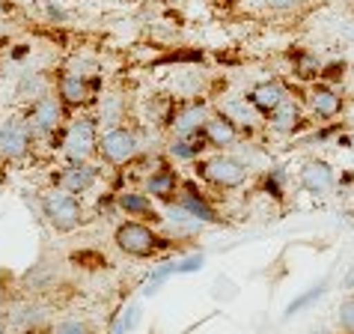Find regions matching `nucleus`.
<instances>
[{"label": "nucleus", "instance_id": "1", "mask_svg": "<svg viewBox=\"0 0 354 334\" xmlns=\"http://www.w3.org/2000/svg\"><path fill=\"white\" fill-rule=\"evenodd\" d=\"M196 173L214 188H241L250 176V164L230 152H218L205 161H196Z\"/></svg>", "mask_w": 354, "mask_h": 334}, {"label": "nucleus", "instance_id": "2", "mask_svg": "<svg viewBox=\"0 0 354 334\" xmlns=\"http://www.w3.org/2000/svg\"><path fill=\"white\" fill-rule=\"evenodd\" d=\"M116 248L129 257H152L161 248V236L143 221H125L116 230Z\"/></svg>", "mask_w": 354, "mask_h": 334}, {"label": "nucleus", "instance_id": "3", "mask_svg": "<svg viewBox=\"0 0 354 334\" xmlns=\"http://www.w3.org/2000/svg\"><path fill=\"white\" fill-rule=\"evenodd\" d=\"M42 212H45V218H48V224H51L54 230H60V233H66V230H75L77 224H81V203H77V197L75 194H68V191H48L45 197H42Z\"/></svg>", "mask_w": 354, "mask_h": 334}, {"label": "nucleus", "instance_id": "4", "mask_svg": "<svg viewBox=\"0 0 354 334\" xmlns=\"http://www.w3.org/2000/svg\"><path fill=\"white\" fill-rule=\"evenodd\" d=\"M137 150H140V143H137V134L131 129H107L102 137H98V152L104 155L111 164H125L131 161Z\"/></svg>", "mask_w": 354, "mask_h": 334}, {"label": "nucleus", "instance_id": "5", "mask_svg": "<svg viewBox=\"0 0 354 334\" xmlns=\"http://www.w3.org/2000/svg\"><path fill=\"white\" fill-rule=\"evenodd\" d=\"M298 182H301L304 191L313 194V197H328V194L337 188V170H333L330 161H324V159H310L301 167Z\"/></svg>", "mask_w": 354, "mask_h": 334}, {"label": "nucleus", "instance_id": "6", "mask_svg": "<svg viewBox=\"0 0 354 334\" xmlns=\"http://www.w3.org/2000/svg\"><path fill=\"white\" fill-rule=\"evenodd\" d=\"M98 150V137H95V123L93 120H75L66 132L63 152L72 161H86Z\"/></svg>", "mask_w": 354, "mask_h": 334}, {"label": "nucleus", "instance_id": "7", "mask_svg": "<svg viewBox=\"0 0 354 334\" xmlns=\"http://www.w3.org/2000/svg\"><path fill=\"white\" fill-rule=\"evenodd\" d=\"M30 129L33 134H51L60 129V123H63V99L60 96H42V99H36L33 107H30Z\"/></svg>", "mask_w": 354, "mask_h": 334}, {"label": "nucleus", "instance_id": "8", "mask_svg": "<svg viewBox=\"0 0 354 334\" xmlns=\"http://www.w3.org/2000/svg\"><path fill=\"white\" fill-rule=\"evenodd\" d=\"M310 107H313V114H316L322 123L337 120V116L346 111V96H342L337 87L316 81L313 84V90H310Z\"/></svg>", "mask_w": 354, "mask_h": 334}, {"label": "nucleus", "instance_id": "9", "mask_svg": "<svg viewBox=\"0 0 354 334\" xmlns=\"http://www.w3.org/2000/svg\"><path fill=\"white\" fill-rule=\"evenodd\" d=\"M30 137H33L30 123L6 120L0 125V152H3L6 159H24L27 150H30Z\"/></svg>", "mask_w": 354, "mask_h": 334}, {"label": "nucleus", "instance_id": "10", "mask_svg": "<svg viewBox=\"0 0 354 334\" xmlns=\"http://www.w3.org/2000/svg\"><path fill=\"white\" fill-rule=\"evenodd\" d=\"M239 137H241V129L232 120H226L223 114H212L203 125V141L209 146H214V150H221V152L232 150V146L239 143Z\"/></svg>", "mask_w": 354, "mask_h": 334}, {"label": "nucleus", "instance_id": "11", "mask_svg": "<svg viewBox=\"0 0 354 334\" xmlns=\"http://www.w3.org/2000/svg\"><path fill=\"white\" fill-rule=\"evenodd\" d=\"M265 123L277 134H295L304 125V107H301V102H295L292 96H286V99L265 116Z\"/></svg>", "mask_w": 354, "mask_h": 334}, {"label": "nucleus", "instance_id": "12", "mask_svg": "<svg viewBox=\"0 0 354 334\" xmlns=\"http://www.w3.org/2000/svg\"><path fill=\"white\" fill-rule=\"evenodd\" d=\"M218 114H223L226 120H232L241 129V134H253L257 132V125H259V120H262V114L250 105L248 96H244V99H230L226 105H221Z\"/></svg>", "mask_w": 354, "mask_h": 334}, {"label": "nucleus", "instance_id": "13", "mask_svg": "<svg viewBox=\"0 0 354 334\" xmlns=\"http://www.w3.org/2000/svg\"><path fill=\"white\" fill-rule=\"evenodd\" d=\"M209 116H212V114H209V107H205V105H188V107H182V111H176V114H173L170 129H173L176 137L200 134Z\"/></svg>", "mask_w": 354, "mask_h": 334}, {"label": "nucleus", "instance_id": "14", "mask_svg": "<svg viewBox=\"0 0 354 334\" xmlns=\"http://www.w3.org/2000/svg\"><path fill=\"white\" fill-rule=\"evenodd\" d=\"M286 87H283L277 78H271V81H259L253 90L248 93V99H250V105L257 107V111L262 114V116H268L274 107H277L283 99H286Z\"/></svg>", "mask_w": 354, "mask_h": 334}, {"label": "nucleus", "instance_id": "15", "mask_svg": "<svg viewBox=\"0 0 354 334\" xmlns=\"http://www.w3.org/2000/svg\"><path fill=\"white\" fill-rule=\"evenodd\" d=\"M95 176L98 170L93 164H86V161H75L72 167H66V170L60 173V179H57V185H60L63 191L68 194H84V191H90V185L95 182Z\"/></svg>", "mask_w": 354, "mask_h": 334}, {"label": "nucleus", "instance_id": "16", "mask_svg": "<svg viewBox=\"0 0 354 334\" xmlns=\"http://www.w3.org/2000/svg\"><path fill=\"white\" fill-rule=\"evenodd\" d=\"M176 206H182V209L188 212V218H194L196 224H221V221H223L221 215L200 197V191H196L194 185H185V188H182V197H179V203H176Z\"/></svg>", "mask_w": 354, "mask_h": 334}, {"label": "nucleus", "instance_id": "17", "mask_svg": "<svg viewBox=\"0 0 354 334\" xmlns=\"http://www.w3.org/2000/svg\"><path fill=\"white\" fill-rule=\"evenodd\" d=\"M57 93H60L63 105H86L90 102V84L84 81V75H75V72H68V75L60 78Z\"/></svg>", "mask_w": 354, "mask_h": 334}, {"label": "nucleus", "instance_id": "18", "mask_svg": "<svg viewBox=\"0 0 354 334\" xmlns=\"http://www.w3.org/2000/svg\"><path fill=\"white\" fill-rule=\"evenodd\" d=\"M176 188H179V176H176V170H170V167H161V170H155L149 179H146V191H149L152 197L170 200Z\"/></svg>", "mask_w": 354, "mask_h": 334}, {"label": "nucleus", "instance_id": "19", "mask_svg": "<svg viewBox=\"0 0 354 334\" xmlns=\"http://www.w3.org/2000/svg\"><path fill=\"white\" fill-rule=\"evenodd\" d=\"M292 69H295V78H298V81L316 84L319 75H322V69H324V63L313 51H298V54L292 57Z\"/></svg>", "mask_w": 354, "mask_h": 334}, {"label": "nucleus", "instance_id": "20", "mask_svg": "<svg viewBox=\"0 0 354 334\" xmlns=\"http://www.w3.org/2000/svg\"><path fill=\"white\" fill-rule=\"evenodd\" d=\"M18 96H21V99H30V102H36V99H42V96H48L45 78L39 75V72L24 75V78H21V84H18Z\"/></svg>", "mask_w": 354, "mask_h": 334}, {"label": "nucleus", "instance_id": "21", "mask_svg": "<svg viewBox=\"0 0 354 334\" xmlns=\"http://www.w3.org/2000/svg\"><path fill=\"white\" fill-rule=\"evenodd\" d=\"M200 134H203V132H200ZM200 134H191V137H179V141H173L170 155H173V159H196V155L203 152V146H209V143H200V141H196Z\"/></svg>", "mask_w": 354, "mask_h": 334}, {"label": "nucleus", "instance_id": "22", "mask_svg": "<svg viewBox=\"0 0 354 334\" xmlns=\"http://www.w3.org/2000/svg\"><path fill=\"white\" fill-rule=\"evenodd\" d=\"M120 206H122V209L129 212V215H155V212H152V200L143 197V194H134V191L122 194Z\"/></svg>", "mask_w": 354, "mask_h": 334}, {"label": "nucleus", "instance_id": "23", "mask_svg": "<svg viewBox=\"0 0 354 334\" xmlns=\"http://www.w3.org/2000/svg\"><path fill=\"white\" fill-rule=\"evenodd\" d=\"M265 191H268L271 197L283 200V191H286V170H283V167H271V170L265 173Z\"/></svg>", "mask_w": 354, "mask_h": 334}, {"label": "nucleus", "instance_id": "24", "mask_svg": "<svg viewBox=\"0 0 354 334\" xmlns=\"http://www.w3.org/2000/svg\"><path fill=\"white\" fill-rule=\"evenodd\" d=\"M170 274H176V263H164V266H158L152 274H149V281H146V287H143V296H155V292L161 290V283L170 278Z\"/></svg>", "mask_w": 354, "mask_h": 334}, {"label": "nucleus", "instance_id": "25", "mask_svg": "<svg viewBox=\"0 0 354 334\" xmlns=\"http://www.w3.org/2000/svg\"><path fill=\"white\" fill-rule=\"evenodd\" d=\"M337 319H339L342 331H346V334H354V296H348V299H342V301H339Z\"/></svg>", "mask_w": 354, "mask_h": 334}, {"label": "nucleus", "instance_id": "26", "mask_svg": "<svg viewBox=\"0 0 354 334\" xmlns=\"http://www.w3.org/2000/svg\"><path fill=\"white\" fill-rule=\"evenodd\" d=\"M301 3L304 0H265V6L277 15H289V12H295V9H301Z\"/></svg>", "mask_w": 354, "mask_h": 334}, {"label": "nucleus", "instance_id": "27", "mask_svg": "<svg viewBox=\"0 0 354 334\" xmlns=\"http://www.w3.org/2000/svg\"><path fill=\"white\" fill-rule=\"evenodd\" d=\"M203 263H205L203 254H191V257H185L182 263H176V274H188V272H196V269H203Z\"/></svg>", "mask_w": 354, "mask_h": 334}, {"label": "nucleus", "instance_id": "28", "mask_svg": "<svg viewBox=\"0 0 354 334\" xmlns=\"http://www.w3.org/2000/svg\"><path fill=\"white\" fill-rule=\"evenodd\" d=\"M54 334H93V331H90V326H84V322H77V319H66L54 328Z\"/></svg>", "mask_w": 354, "mask_h": 334}, {"label": "nucleus", "instance_id": "29", "mask_svg": "<svg viewBox=\"0 0 354 334\" xmlns=\"http://www.w3.org/2000/svg\"><path fill=\"white\" fill-rule=\"evenodd\" d=\"M324 290H328V287H324V283H322V287H316V290H310V292H307V296H301L298 301H292L286 313H289V317H292V313H298V310L304 308V304H310V301H313V299H316V296H324Z\"/></svg>", "mask_w": 354, "mask_h": 334}, {"label": "nucleus", "instance_id": "30", "mask_svg": "<svg viewBox=\"0 0 354 334\" xmlns=\"http://www.w3.org/2000/svg\"><path fill=\"white\" fill-rule=\"evenodd\" d=\"M342 290H348V292H354V263L348 266V272L342 274Z\"/></svg>", "mask_w": 354, "mask_h": 334}, {"label": "nucleus", "instance_id": "31", "mask_svg": "<svg viewBox=\"0 0 354 334\" xmlns=\"http://www.w3.org/2000/svg\"><path fill=\"white\" fill-rule=\"evenodd\" d=\"M337 143H339V146H348V150L354 152V132H346V134H339V137H337Z\"/></svg>", "mask_w": 354, "mask_h": 334}, {"label": "nucleus", "instance_id": "32", "mask_svg": "<svg viewBox=\"0 0 354 334\" xmlns=\"http://www.w3.org/2000/svg\"><path fill=\"white\" fill-rule=\"evenodd\" d=\"M346 125H348V132H354V105L348 107V114H346Z\"/></svg>", "mask_w": 354, "mask_h": 334}, {"label": "nucleus", "instance_id": "33", "mask_svg": "<svg viewBox=\"0 0 354 334\" xmlns=\"http://www.w3.org/2000/svg\"><path fill=\"white\" fill-rule=\"evenodd\" d=\"M0 334H6V326H3V319H0Z\"/></svg>", "mask_w": 354, "mask_h": 334}, {"label": "nucleus", "instance_id": "34", "mask_svg": "<svg viewBox=\"0 0 354 334\" xmlns=\"http://www.w3.org/2000/svg\"><path fill=\"white\" fill-rule=\"evenodd\" d=\"M310 334H330V331H310Z\"/></svg>", "mask_w": 354, "mask_h": 334}]
</instances>
